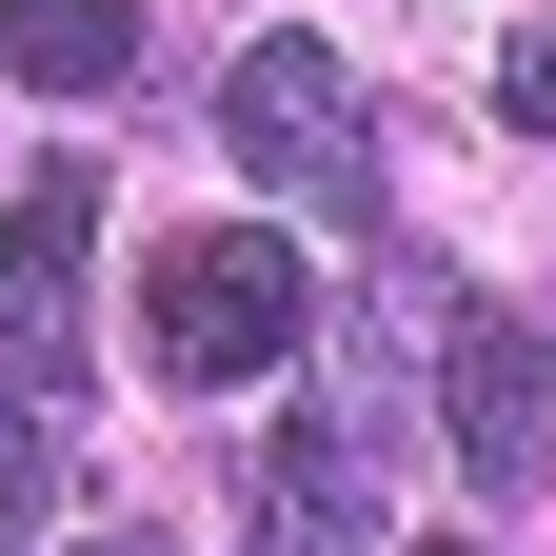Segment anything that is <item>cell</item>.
<instances>
[{
    "instance_id": "1",
    "label": "cell",
    "mask_w": 556,
    "mask_h": 556,
    "mask_svg": "<svg viewBox=\"0 0 556 556\" xmlns=\"http://www.w3.org/2000/svg\"><path fill=\"white\" fill-rule=\"evenodd\" d=\"M219 160L278 199V219L378 239V100H358V60H338V40H239V80H219Z\"/></svg>"
},
{
    "instance_id": "2",
    "label": "cell",
    "mask_w": 556,
    "mask_h": 556,
    "mask_svg": "<svg viewBox=\"0 0 556 556\" xmlns=\"http://www.w3.org/2000/svg\"><path fill=\"white\" fill-rule=\"evenodd\" d=\"M299 338H318V278L278 258V219H219V239H160V258H139V358L199 378V397H258Z\"/></svg>"
},
{
    "instance_id": "3",
    "label": "cell",
    "mask_w": 556,
    "mask_h": 556,
    "mask_svg": "<svg viewBox=\"0 0 556 556\" xmlns=\"http://www.w3.org/2000/svg\"><path fill=\"white\" fill-rule=\"evenodd\" d=\"M438 438H457L477 497H536L556 477V338L517 299H457V278H438Z\"/></svg>"
},
{
    "instance_id": "4",
    "label": "cell",
    "mask_w": 556,
    "mask_h": 556,
    "mask_svg": "<svg viewBox=\"0 0 556 556\" xmlns=\"http://www.w3.org/2000/svg\"><path fill=\"white\" fill-rule=\"evenodd\" d=\"M80 239H100V160H40L0 199V397H80V358H100Z\"/></svg>"
},
{
    "instance_id": "5",
    "label": "cell",
    "mask_w": 556,
    "mask_h": 556,
    "mask_svg": "<svg viewBox=\"0 0 556 556\" xmlns=\"http://www.w3.org/2000/svg\"><path fill=\"white\" fill-rule=\"evenodd\" d=\"M239 556H378V438L358 417H258L239 438Z\"/></svg>"
},
{
    "instance_id": "6",
    "label": "cell",
    "mask_w": 556,
    "mask_h": 556,
    "mask_svg": "<svg viewBox=\"0 0 556 556\" xmlns=\"http://www.w3.org/2000/svg\"><path fill=\"white\" fill-rule=\"evenodd\" d=\"M0 80H40V100H119V80H139V0H0Z\"/></svg>"
},
{
    "instance_id": "7",
    "label": "cell",
    "mask_w": 556,
    "mask_h": 556,
    "mask_svg": "<svg viewBox=\"0 0 556 556\" xmlns=\"http://www.w3.org/2000/svg\"><path fill=\"white\" fill-rule=\"evenodd\" d=\"M40 497H60V417L0 397V556H40Z\"/></svg>"
},
{
    "instance_id": "8",
    "label": "cell",
    "mask_w": 556,
    "mask_h": 556,
    "mask_svg": "<svg viewBox=\"0 0 556 556\" xmlns=\"http://www.w3.org/2000/svg\"><path fill=\"white\" fill-rule=\"evenodd\" d=\"M497 119H517V139H556V21H536V40L497 60Z\"/></svg>"
},
{
    "instance_id": "9",
    "label": "cell",
    "mask_w": 556,
    "mask_h": 556,
    "mask_svg": "<svg viewBox=\"0 0 556 556\" xmlns=\"http://www.w3.org/2000/svg\"><path fill=\"white\" fill-rule=\"evenodd\" d=\"M417 556H457V536H417Z\"/></svg>"
}]
</instances>
